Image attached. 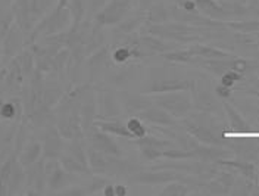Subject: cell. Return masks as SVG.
Wrapping results in <instances>:
<instances>
[{"label":"cell","instance_id":"cell-1","mask_svg":"<svg viewBox=\"0 0 259 196\" xmlns=\"http://www.w3.org/2000/svg\"><path fill=\"white\" fill-rule=\"evenodd\" d=\"M130 6V0H111L109 5L97 14V22L99 25H106V24H115L121 21L122 17L127 14V9Z\"/></svg>","mask_w":259,"mask_h":196},{"label":"cell","instance_id":"cell-2","mask_svg":"<svg viewBox=\"0 0 259 196\" xmlns=\"http://www.w3.org/2000/svg\"><path fill=\"white\" fill-rule=\"evenodd\" d=\"M136 143L140 146L143 156L149 161H153V160L163 156V152L166 150V147L172 146L171 142L159 140L156 137H145V136L140 137Z\"/></svg>","mask_w":259,"mask_h":196},{"label":"cell","instance_id":"cell-3","mask_svg":"<svg viewBox=\"0 0 259 196\" xmlns=\"http://www.w3.org/2000/svg\"><path fill=\"white\" fill-rule=\"evenodd\" d=\"M158 105L169 114L183 116L190 109V99L184 95H169V96L158 99Z\"/></svg>","mask_w":259,"mask_h":196},{"label":"cell","instance_id":"cell-4","mask_svg":"<svg viewBox=\"0 0 259 196\" xmlns=\"http://www.w3.org/2000/svg\"><path fill=\"white\" fill-rule=\"evenodd\" d=\"M192 87V83L186 80H156L147 87L149 93H169V92H184Z\"/></svg>","mask_w":259,"mask_h":196},{"label":"cell","instance_id":"cell-5","mask_svg":"<svg viewBox=\"0 0 259 196\" xmlns=\"http://www.w3.org/2000/svg\"><path fill=\"white\" fill-rule=\"evenodd\" d=\"M45 173H46L48 186L52 190H58L64 187L65 181H66V171L64 170V167L61 168L55 161H50L45 167Z\"/></svg>","mask_w":259,"mask_h":196},{"label":"cell","instance_id":"cell-6","mask_svg":"<svg viewBox=\"0 0 259 196\" xmlns=\"http://www.w3.org/2000/svg\"><path fill=\"white\" fill-rule=\"evenodd\" d=\"M92 145L95 149L106 153V155H118L119 153V147L113 142L112 139L105 133V131H96L92 134Z\"/></svg>","mask_w":259,"mask_h":196},{"label":"cell","instance_id":"cell-7","mask_svg":"<svg viewBox=\"0 0 259 196\" xmlns=\"http://www.w3.org/2000/svg\"><path fill=\"white\" fill-rule=\"evenodd\" d=\"M140 116L149 121V123H153V124H158V126H174V118L168 114L163 108H146L145 111H142Z\"/></svg>","mask_w":259,"mask_h":196},{"label":"cell","instance_id":"cell-8","mask_svg":"<svg viewBox=\"0 0 259 196\" xmlns=\"http://www.w3.org/2000/svg\"><path fill=\"white\" fill-rule=\"evenodd\" d=\"M58 130L65 139H75L80 134V118L75 114L64 118L58 124Z\"/></svg>","mask_w":259,"mask_h":196},{"label":"cell","instance_id":"cell-9","mask_svg":"<svg viewBox=\"0 0 259 196\" xmlns=\"http://www.w3.org/2000/svg\"><path fill=\"white\" fill-rule=\"evenodd\" d=\"M61 150V142H59V134L55 130H52L46 136V145H45V153L49 160H55L59 156Z\"/></svg>","mask_w":259,"mask_h":196},{"label":"cell","instance_id":"cell-10","mask_svg":"<svg viewBox=\"0 0 259 196\" xmlns=\"http://www.w3.org/2000/svg\"><path fill=\"white\" fill-rule=\"evenodd\" d=\"M41 153V146H40V143H31V145H28V146L24 149V152H22V155L19 156V163L22 167H31L32 164L37 161V158H38V155Z\"/></svg>","mask_w":259,"mask_h":196},{"label":"cell","instance_id":"cell-11","mask_svg":"<svg viewBox=\"0 0 259 196\" xmlns=\"http://www.w3.org/2000/svg\"><path fill=\"white\" fill-rule=\"evenodd\" d=\"M189 50L193 56H203V58H209V59H224L227 56V53H224L223 50L209 48V46H200V45H196Z\"/></svg>","mask_w":259,"mask_h":196},{"label":"cell","instance_id":"cell-12","mask_svg":"<svg viewBox=\"0 0 259 196\" xmlns=\"http://www.w3.org/2000/svg\"><path fill=\"white\" fill-rule=\"evenodd\" d=\"M189 133L194 136L197 140H202V142H206V143H218V139L217 136L213 134V131H210L206 127H202V126H194L190 124L189 126Z\"/></svg>","mask_w":259,"mask_h":196},{"label":"cell","instance_id":"cell-13","mask_svg":"<svg viewBox=\"0 0 259 196\" xmlns=\"http://www.w3.org/2000/svg\"><path fill=\"white\" fill-rule=\"evenodd\" d=\"M99 129L105 133H111V134H116L121 137H130L133 139L134 136L131 134V131L128 130V127H125L122 123H99L97 124Z\"/></svg>","mask_w":259,"mask_h":196},{"label":"cell","instance_id":"cell-14","mask_svg":"<svg viewBox=\"0 0 259 196\" xmlns=\"http://www.w3.org/2000/svg\"><path fill=\"white\" fill-rule=\"evenodd\" d=\"M224 108H226L227 115H228V120H230V126L234 129V130H244L247 126L244 123V120L242 118V115L239 114L230 103H224Z\"/></svg>","mask_w":259,"mask_h":196},{"label":"cell","instance_id":"cell-15","mask_svg":"<svg viewBox=\"0 0 259 196\" xmlns=\"http://www.w3.org/2000/svg\"><path fill=\"white\" fill-rule=\"evenodd\" d=\"M62 167H64V170L66 173H82V171H87L85 164L78 161L72 155H68V156L62 158Z\"/></svg>","mask_w":259,"mask_h":196},{"label":"cell","instance_id":"cell-16","mask_svg":"<svg viewBox=\"0 0 259 196\" xmlns=\"http://www.w3.org/2000/svg\"><path fill=\"white\" fill-rule=\"evenodd\" d=\"M221 164H224L227 167H233V168H237L243 176L249 177L252 180H256V173H255V167L252 164L247 163H239V161H223Z\"/></svg>","mask_w":259,"mask_h":196},{"label":"cell","instance_id":"cell-17","mask_svg":"<svg viewBox=\"0 0 259 196\" xmlns=\"http://www.w3.org/2000/svg\"><path fill=\"white\" fill-rule=\"evenodd\" d=\"M87 156H89V163L92 164V167H93L95 171H103V170H106V160H105V153L103 152H100L97 149L96 150L92 149V150H89Z\"/></svg>","mask_w":259,"mask_h":196},{"label":"cell","instance_id":"cell-18","mask_svg":"<svg viewBox=\"0 0 259 196\" xmlns=\"http://www.w3.org/2000/svg\"><path fill=\"white\" fill-rule=\"evenodd\" d=\"M172 179L174 176L169 173H145L137 177L139 181H143V183H161V181H169Z\"/></svg>","mask_w":259,"mask_h":196},{"label":"cell","instance_id":"cell-19","mask_svg":"<svg viewBox=\"0 0 259 196\" xmlns=\"http://www.w3.org/2000/svg\"><path fill=\"white\" fill-rule=\"evenodd\" d=\"M194 3H196V9H200L202 12H206L209 15L218 17L223 14L221 9L212 0H194Z\"/></svg>","mask_w":259,"mask_h":196},{"label":"cell","instance_id":"cell-20","mask_svg":"<svg viewBox=\"0 0 259 196\" xmlns=\"http://www.w3.org/2000/svg\"><path fill=\"white\" fill-rule=\"evenodd\" d=\"M69 12L74 18V25H80L81 18L84 17V8H82V0H71L69 3Z\"/></svg>","mask_w":259,"mask_h":196},{"label":"cell","instance_id":"cell-21","mask_svg":"<svg viewBox=\"0 0 259 196\" xmlns=\"http://www.w3.org/2000/svg\"><path fill=\"white\" fill-rule=\"evenodd\" d=\"M127 127H128V130L131 131V134H133L134 137H137V139L143 137L146 134L145 127L142 126V121H140L139 118H131L128 121V124H127Z\"/></svg>","mask_w":259,"mask_h":196},{"label":"cell","instance_id":"cell-22","mask_svg":"<svg viewBox=\"0 0 259 196\" xmlns=\"http://www.w3.org/2000/svg\"><path fill=\"white\" fill-rule=\"evenodd\" d=\"M166 11L163 9V6L162 5H155V6H152V9H150V14H149V21H152V22H162V21H165L166 19Z\"/></svg>","mask_w":259,"mask_h":196},{"label":"cell","instance_id":"cell-23","mask_svg":"<svg viewBox=\"0 0 259 196\" xmlns=\"http://www.w3.org/2000/svg\"><path fill=\"white\" fill-rule=\"evenodd\" d=\"M140 42H142L145 46H147L149 49L155 50V52H163V50L166 49V46H165L163 42L158 40V38H153V37H142Z\"/></svg>","mask_w":259,"mask_h":196},{"label":"cell","instance_id":"cell-24","mask_svg":"<svg viewBox=\"0 0 259 196\" xmlns=\"http://www.w3.org/2000/svg\"><path fill=\"white\" fill-rule=\"evenodd\" d=\"M192 53L190 50H186V52H176V53H166L163 55L165 59L168 61H177V62H189L192 59Z\"/></svg>","mask_w":259,"mask_h":196},{"label":"cell","instance_id":"cell-25","mask_svg":"<svg viewBox=\"0 0 259 196\" xmlns=\"http://www.w3.org/2000/svg\"><path fill=\"white\" fill-rule=\"evenodd\" d=\"M15 105H14L12 102H6V103H3V105L0 106V116H2L3 120H12V118H15Z\"/></svg>","mask_w":259,"mask_h":196},{"label":"cell","instance_id":"cell-26","mask_svg":"<svg viewBox=\"0 0 259 196\" xmlns=\"http://www.w3.org/2000/svg\"><path fill=\"white\" fill-rule=\"evenodd\" d=\"M149 102H146L140 96H131L128 99V108L130 109H142L145 111L146 108H149Z\"/></svg>","mask_w":259,"mask_h":196},{"label":"cell","instance_id":"cell-27","mask_svg":"<svg viewBox=\"0 0 259 196\" xmlns=\"http://www.w3.org/2000/svg\"><path fill=\"white\" fill-rule=\"evenodd\" d=\"M237 80H240V74L233 69L223 74V86H226V87H231L233 84H236Z\"/></svg>","mask_w":259,"mask_h":196},{"label":"cell","instance_id":"cell-28","mask_svg":"<svg viewBox=\"0 0 259 196\" xmlns=\"http://www.w3.org/2000/svg\"><path fill=\"white\" fill-rule=\"evenodd\" d=\"M189 190L183 184H171L162 190V195H187Z\"/></svg>","mask_w":259,"mask_h":196},{"label":"cell","instance_id":"cell-29","mask_svg":"<svg viewBox=\"0 0 259 196\" xmlns=\"http://www.w3.org/2000/svg\"><path fill=\"white\" fill-rule=\"evenodd\" d=\"M49 6V0H32L31 12L35 15H41Z\"/></svg>","mask_w":259,"mask_h":196},{"label":"cell","instance_id":"cell-30","mask_svg":"<svg viewBox=\"0 0 259 196\" xmlns=\"http://www.w3.org/2000/svg\"><path fill=\"white\" fill-rule=\"evenodd\" d=\"M131 55H133V53H131V50H130L128 48H121V49H118L113 53V59H115L116 62H125Z\"/></svg>","mask_w":259,"mask_h":196},{"label":"cell","instance_id":"cell-31","mask_svg":"<svg viewBox=\"0 0 259 196\" xmlns=\"http://www.w3.org/2000/svg\"><path fill=\"white\" fill-rule=\"evenodd\" d=\"M231 27L237 28V30H243V33H250L255 28H259V24H256V22H250V24H231Z\"/></svg>","mask_w":259,"mask_h":196},{"label":"cell","instance_id":"cell-32","mask_svg":"<svg viewBox=\"0 0 259 196\" xmlns=\"http://www.w3.org/2000/svg\"><path fill=\"white\" fill-rule=\"evenodd\" d=\"M217 92H218V95L223 96V98H228V96H230V87H226V86H223V84L217 87Z\"/></svg>","mask_w":259,"mask_h":196},{"label":"cell","instance_id":"cell-33","mask_svg":"<svg viewBox=\"0 0 259 196\" xmlns=\"http://www.w3.org/2000/svg\"><path fill=\"white\" fill-rule=\"evenodd\" d=\"M184 9H186V11H189V12H193L194 9H196V3H194V0H192V2H186V3H184Z\"/></svg>","mask_w":259,"mask_h":196},{"label":"cell","instance_id":"cell-34","mask_svg":"<svg viewBox=\"0 0 259 196\" xmlns=\"http://www.w3.org/2000/svg\"><path fill=\"white\" fill-rule=\"evenodd\" d=\"M69 2H71V0H59V5H58V8H66Z\"/></svg>","mask_w":259,"mask_h":196},{"label":"cell","instance_id":"cell-35","mask_svg":"<svg viewBox=\"0 0 259 196\" xmlns=\"http://www.w3.org/2000/svg\"><path fill=\"white\" fill-rule=\"evenodd\" d=\"M115 195H125V190L122 187H116L115 189Z\"/></svg>","mask_w":259,"mask_h":196},{"label":"cell","instance_id":"cell-36","mask_svg":"<svg viewBox=\"0 0 259 196\" xmlns=\"http://www.w3.org/2000/svg\"><path fill=\"white\" fill-rule=\"evenodd\" d=\"M258 121H259V112H258Z\"/></svg>","mask_w":259,"mask_h":196},{"label":"cell","instance_id":"cell-37","mask_svg":"<svg viewBox=\"0 0 259 196\" xmlns=\"http://www.w3.org/2000/svg\"><path fill=\"white\" fill-rule=\"evenodd\" d=\"M0 52H2V48H0Z\"/></svg>","mask_w":259,"mask_h":196}]
</instances>
